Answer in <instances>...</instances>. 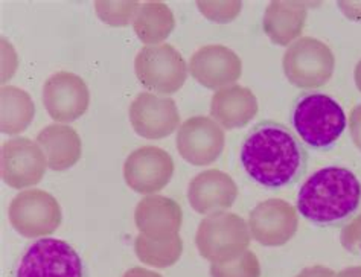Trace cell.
<instances>
[{"instance_id":"603a6c76","label":"cell","mask_w":361,"mask_h":277,"mask_svg":"<svg viewBox=\"0 0 361 277\" xmlns=\"http://www.w3.org/2000/svg\"><path fill=\"white\" fill-rule=\"evenodd\" d=\"M135 253L142 264L156 266V269H168L182 256L183 240L177 235L169 240L156 241L139 233L135 240Z\"/></svg>"},{"instance_id":"7c38bea8","label":"cell","mask_w":361,"mask_h":277,"mask_svg":"<svg viewBox=\"0 0 361 277\" xmlns=\"http://www.w3.org/2000/svg\"><path fill=\"white\" fill-rule=\"evenodd\" d=\"M42 99L46 111L54 121L71 123L87 111L90 93L81 76L63 70L46 80Z\"/></svg>"},{"instance_id":"ffe728a7","label":"cell","mask_w":361,"mask_h":277,"mask_svg":"<svg viewBox=\"0 0 361 277\" xmlns=\"http://www.w3.org/2000/svg\"><path fill=\"white\" fill-rule=\"evenodd\" d=\"M37 143L44 152L47 168L52 171H68L81 159V137L69 125L52 123L44 127L37 136Z\"/></svg>"},{"instance_id":"7a4b0ae2","label":"cell","mask_w":361,"mask_h":277,"mask_svg":"<svg viewBox=\"0 0 361 277\" xmlns=\"http://www.w3.org/2000/svg\"><path fill=\"white\" fill-rule=\"evenodd\" d=\"M361 203V183L345 166H325L300 186L296 209L316 226H337L353 216Z\"/></svg>"},{"instance_id":"5bb4252c","label":"cell","mask_w":361,"mask_h":277,"mask_svg":"<svg viewBox=\"0 0 361 277\" xmlns=\"http://www.w3.org/2000/svg\"><path fill=\"white\" fill-rule=\"evenodd\" d=\"M128 116L133 130L149 140L168 137L180 128V113L176 101L151 92L137 94L130 105Z\"/></svg>"},{"instance_id":"9a60e30c","label":"cell","mask_w":361,"mask_h":277,"mask_svg":"<svg viewBox=\"0 0 361 277\" xmlns=\"http://www.w3.org/2000/svg\"><path fill=\"white\" fill-rule=\"evenodd\" d=\"M192 78L209 90H221L233 85L243 75L238 54L223 44H207L198 49L188 64Z\"/></svg>"},{"instance_id":"cb8c5ba5","label":"cell","mask_w":361,"mask_h":277,"mask_svg":"<svg viewBox=\"0 0 361 277\" xmlns=\"http://www.w3.org/2000/svg\"><path fill=\"white\" fill-rule=\"evenodd\" d=\"M140 6V2L136 0H126V2H110V0H98L94 2V9L101 20L115 27L128 26L133 20Z\"/></svg>"},{"instance_id":"d6a6232c","label":"cell","mask_w":361,"mask_h":277,"mask_svg":"<svg viewBox=\"0 0 361 277\" xmlns=\"http://www.w3.org/2000/svg\"><path fill=\"white\" fill-rule=\"evenodd\" d=\"M354 81H355L358 92L361 93V60L357 63L355 69H354Z\"/></svg>"},{"instance_id":"44dd1931","label":"cell","mask_w":361,"mask_h":277,"mask_svg":"<svg viewBox=\"0 0 361 277\" xmlns=\"http://www.w3.org/2000/svg\"><path fill=\"white\" fill-rule=\"evenodd\" d=\"M133 27L139 40L147 46L161 44L174 31L176 18L169 6L164 2H144L140 4L133 20Z\"/></svg>"},{"instance_id":"3957f363","label":"cell","mask_w":361,"mask_h":277,"mask_svg":"<svg viewBox=\"0 0 361 277\" xmlns=\"http://www.w3.org/2000/svg\"><path fill=\"white\" fill-rule=\"evenodd\" d=\"M291 125L311 149L328 151L345 133L348 118L343 107L329 94L307 92L293 104Z\"/></svg>"},{"instance_id":"30bf717a","label":"cell","mask_w":361,"mask_h":277,"mask_svg":"<svg viewBox=\"0 0 361 277\" xmlns=\"http://www.w3.org/2000/svg\"><path fill=\"white\" fill-rule=\"evenodd\" d=\"M177 151L188 164L207 166L220 159L226 145L224 130L207 116H194L180 125L177 136Z\"/></svg>"},{"instance_id":"277c9868","label":"cell","mask_w":361,"mask_h":277,"mask_svg":"<svg viewBox=\"0 0 361 277\" xmlns=\"http://www.w3.org/2000/svg\"><path fill=\"white\" fill-rule=\"evenodd\" d=\"M11 277H89V270L69 242L40 238L17 257Z\"/></svg>"},{"instance_id":"6da1fadb","label":"cell","mask_w":361,"mask_h":277,"mask_svg":"<svg viewBox=\"0 0 361 277\" xmlns=\"http://www.w3.org/2000/svg\"><path fill=\"white\" fill-rule=\"evenodd\" d=\"M241 165L256 185L281 189L305 174L308 152L299 137L274 121H262L249 131L240 149Z\"/></svg>"},{"instance_id":"2e32d148","label":"cell","mask_w":361,"mask_h":277,"mask_svg":"<svg viewBox=\"0 0 361 277\" xmlns=\"http://www.w3.org/2000/svg\"><path fill=\"white\" fill-rule=\"evenodd\" d=\"M238 198L235 180L220 169H206L197 174L188 186V202L200 215L226 212Z\"/></svg>"},{"instance_id":"1f68e13d","label":"cell","mask_w":361,"mask_h":277,"mask_svg":"<svg viewBox=\"0 0 361 277\" xmlns=\"http://www.w3.org/2000/svg\"><path fill=\"white\" fill-rule=\"evenodd\" d=\"M336 277H361V265L348 266L336 274Z\"/></svg>"},{"instance_id":"8fae6325","label":"cell","mask_w":361,"mask_h":277,"mask_svg":"<svg viewBox=\"0 0 361 277\" xmlns=\"http://www.w3.org/2000/svg\"><path fill=\"white\" fill-rule=\"evenodd\" d=\"M247 224L256 242L264 247H282L298 232V209L285 199L269 198L255 206Z\"/></svg>"},{"instance_id":"52a82bcc","label":"cell","mask_w":361,"mask_h":277,"mask_svg":"<svg viewBox=\"0 0 361 277\" xmlns=\"http://www.w3.org/2000/svg\"><path fill=\"white\" fill-rule=\"evenodd\" d=\"M135 72L151 93L173 94L183 87L189 68L174 46L161 43L142 47L135 59Z\"/></svg>"},{"instance_id":"9c48e42d","label":"cell","mask_w":361,"mask_h":277,"mask_svg":"<svg viewBox=\"0 0 361 277\" xmlns=\"http://www.w3.org/2000/svg\"><path fill=\"white\" fill-rule=\"evenodd\" d=\"M47 161L37 142L16 137L2 143L0 148V174L4 183L13 189L39 185L44 177Z\"/></svg>"},{"instance_id":"8992f818","label":"cell","mask_w":361,"mask_h":277,"mask_svg":"<svg viewBox=\"0 0 361 277\" xmlns=\"http://www.w3.org/2000/svg\"><path fill=\"white\" fill-rule=\"evenodd\" d=\"M282 69L294 87L319 89L334 75L336 56L331 47L317 38L300 37L285 51Z\"/></svg>"},{"instance_id":"f546056e","label":"cell","mask_w":361,"mask_h":277,"mask_svg":"<svg viewBox=\"0 0 361 277\" xmlns=\"http://www.w3.org/2000/svg\"><path fill=\"white\" fill-rule=\"evenodd\" d=\"M336 271L323 265H314L303 269L296 277H336Z\"/></svg>"},{"instance_id":"f1b7e54d","label":"cell","mask_w":361,"mask_h":277,"mask_svg":"<svg viewBox=\"0 0 361 277\" xmlns=\"http://www.w3.org/2000/svg\"><path fill=\"white\" fill-rule=\"evenodd\" d=\"M337 6L340 8V11L349 18V20L361 23V2H354V0H343V2H338Z\"/></svg>"},{"instance_id":"d6986e66","label":"cell","mask_w":361,"mask_h":277,"mask_svg":"<svg viewBox=\"0 0 361 277\" xmlns=\"http://www.w3.org/2000/svg\"><path fill=\"white\" fill-rule=\"evenodd\" d=\"M308 4L294 0H273L262 18V30L271 43L290 46L299 40L308 16Z\"/></svg>"},{"instance_id":"ba28073f","label":"cell","mask_w":361,"mask_h":277,"mask_svg":"<svg viewBox=\"0 0 361 277\" xmlns=\"http://www.w3.org/2000/svg\"><path fill=\"white\" fill-rule=\"evenodd\" d=\"M8 216L14 230L27 240L52 235L63 219L56 198L42 189H27L17 194L9 204Z\"/></svg>"},{"instance_id":"d4e9b609","label":"cell","mask_w":361,"mask_h":277,"mask_svg":"<svg viewBox=\"0 0 361 277\" xmlns=\"http://www.w3.org/2000/svg\"><path fill=\"white\" fill-rule=\"evenodd\" d=\"M211 277H261V264L250 250L224 264H211Z\"/></svg>"},{"instance_id":"4dcf8cb0","label":"cell","mask_w":361,"mask_h":277,"mask_svg":"<svg viewBox=\"0 0 361 277\" xmlns=\"http://www.w3.org/2000/svg\"><path fill=\"white\" fill-rule=\"evenodd\" d=\"M122 277H161V276L151 270L142 269V266H135V269L127 270Z\"/></svg>"},{"instance_id":"ac0fdd59","label":"cell","mask_w":361,"mask_h":277,"mask_svg":"<svg viewBox=\"0 0 361 277\" xmlns=\"http://www.w3.org/2000/svg\"><path fill=\"white\" fill-rule=\"evenodd\" d=\"M258 99L255 93L233 84L214 93L211 99V118L223 130L243 128L255 119L258 114Z\"/></svg>"},{"instance_id":"e0dca14e","label":"cell","mask_w":361,"mask_h":277,"mask_svg":"<svg viewBox=\"0 0 361 277\" xmlns=\"http://www.w3.org/2000/svg\"><path fill=\"white\" fill-rule=\"evenodd\" d=\"M135 223L142 235L164 241L178 235L183 223L182 207L164 195H147L135 210Z\"/></svg>"},{"instance_id":"4316f807","label":"cell","mask_w":361,"mask_h":277,"mask_svg":"<svg viewBox=\"0 0 361 277\" xmlns=\"http://www.w3.org/2000/svg\"><path fill=\"white\" fill-rule=\"evenodd\" d=\"M340 242L346 252L361 256V214L341 228Z\"/></svg>"},{"instance_id":"83f0119b","label":"cell","mask_w":361,"mask_h":277,"mask_svg":"<svg viewBox=\"0 0 361 277\" xmlns=\"http://www.w3.org/2000/svg\"><path fill=\"white\" fill-rule=\"evenodd\" d=\"M349 133L354 145L361 151V104L350 111L349 116Z\"/></svg>"},{"instance_id":"7402d4cb","label":"cell","mask_w":361,"mask_h":277,"mask_svg":"<svg viewBox=\"0 0 361 277\" xmlns=\"http://www.w3.org/2000/svg\"><path fill=\"white\" fill-rule=\"evenodd\" d=\"M34 116L35 104L31 94L14 85H4L0 92V131L2 135H20L31 125Z\"/></svg>"},{"instance_id":"484cf974","label":"cell","mask_w":361,"mask_h":277,"mask_svg":"<svg viewBox=\"0 0 361 277\" xmlns=\"http://www.w3.org/2000/svg\"><path fill=\"white\" fill-rule=\"evenodd\" d=\"M197 8L207 20L214 23H231L240 16L243 2L240 0H223V2H197Z\"/></svg>"},{"instance_id":"4fadbf2b","label":"cell","mask_w":361,"mask_h":277,"mask_svg":"<svg viewBox=\"0 0 361 277\" xmlns=\"http://www.w3.org/2000/svg\"><path fill=\"white\" fill-rule=\"evenodd\" d=\"M174 174V160L165 149L142 147L123 164V178L137 194L153 195L164 189Z\"/></svg>"},{"instance_id":"5b68a950","label":"cell","mask_w":361,"mask_h":277,"mask_svg":"<svg viewBox=\"0 0 361 277\" xmlns=\"http://www.w3.org/2000/svg\"><path fill=\"white\" fill-rule=\"evenodd\" d=\"M252 235L244 218L232 212H216L203 218L197 228L195 245L211 264H224L249 250Z\"/></svg>"}]
</instances>
